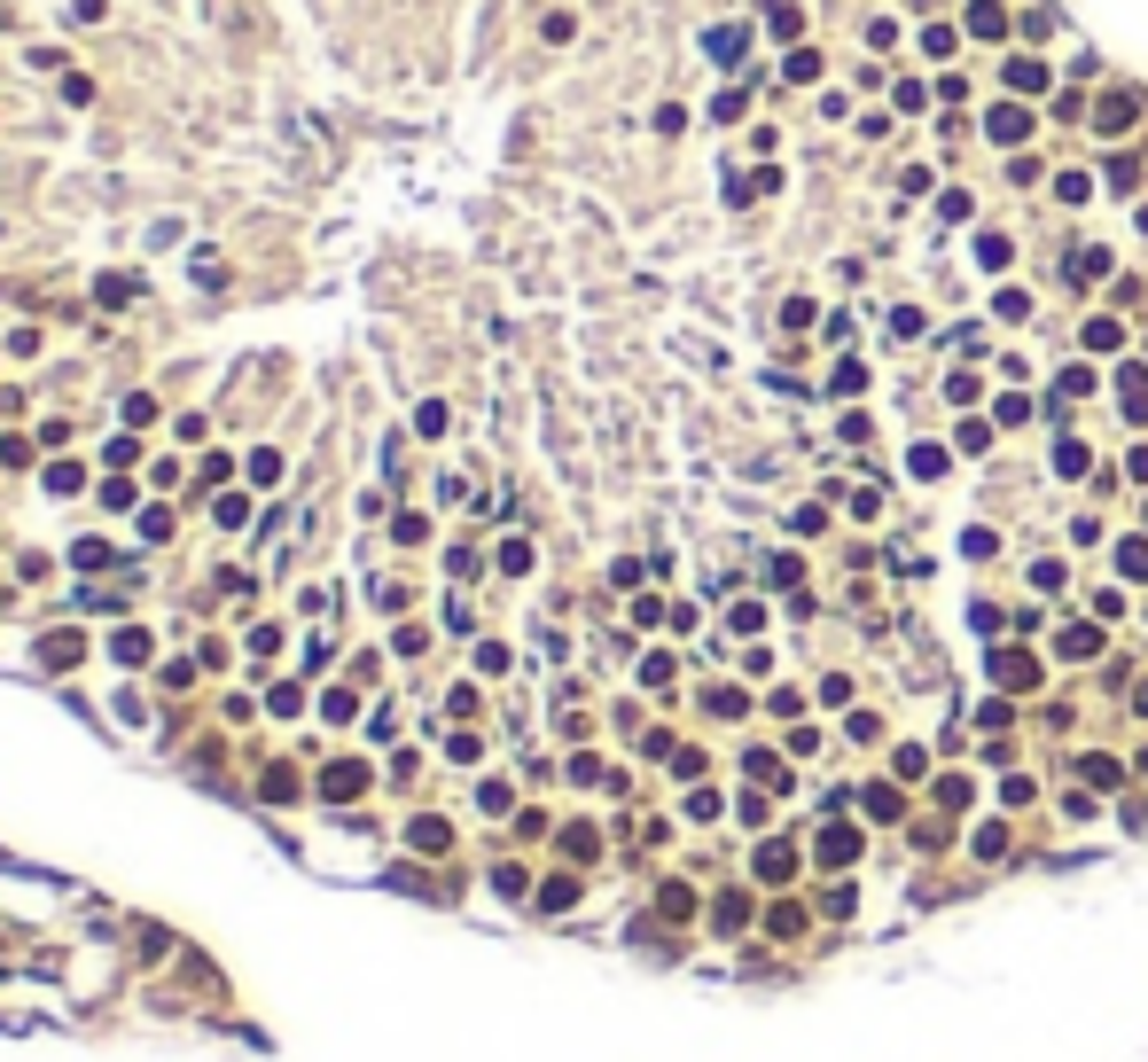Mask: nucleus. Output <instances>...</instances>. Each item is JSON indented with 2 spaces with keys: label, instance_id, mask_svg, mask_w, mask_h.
I'll return each instance as SVG.
<instances>
[{
  "label": "nucleus",
  "instance_id": "f257e3e1",
  "mask_svg": "<svg viewBox=\"0 0 1148 1062\" xmlns=\"http://www.w3.org/2000/svg\"><path fill=\"white\" fill-rule=\"evenodd\" d=\"M852 852H859L852 828H821V867H852Z\"/></svg>",
  "mask_w": 1148,
  "mask_h": 1062
},
{
  "label": "nucleus",
  "instance_id": "f03ea898",
  "mask_svg": "<svg viewBox=\"0 0 1148 1062\" xmlns=\"http://www.w3.org/2000/svg\"><path fill=\"white\" fill-rule=\"evenodd\" d=\"M993 672H1001L1008 687H1031V679H1039V664H1031V656H1008V649H1001V656H993Z\"/></svg>",
  "mask_w": 1148,
  "mask_h": 1062
},
{
  "label": "nucleus",
  "instance_id": "7ed1b4c3",
  "mask_svg": "<svg viewBox=\"0 0 1148 1062\" xmlns=\"http://www.w3.org/2000/svg\"><path fill=\"white\" fill-rule=\"evenodd\" d=\"M1008 87H1024V94H1039V87H1047V63H1031V56H1016V63H1008Z\"/></svg>",
  "mask_w": 1148,
  "mask_h": 1062
},
{
  "label": "nucleus",
  "instance_id": "20e7f679",
  "mask_svg": "<svg viewBox=\"0 0 1148 1062\" xmlns=\"http://www.w3.org/2000/svg\"><path fill=\"white\" fill-rule=\"evenodd\" d=\"M969 31H976V39H1001V31H1008V16L993 8V0H976V8H969Z\"/></svg>",
  "mask_w": 1148,
  "mask_h": 1062
},
{
  "label": "nucleus",
  "instance_id": "39448f33",
  "mask_svg": "<svg viewBox=\"0 0 1148 1062\" xmlns=\"http://www.w3.org/2000/svg\"><path fill=\"white\" fill-rule=\"evenodd\" d=\"M1055 649H1062V656H1093V649H1102V633H1093V625H1070Z\"/></svg>",
  "mask_w": 1148,
  "mask_h": 1062
},
{
  "label": "nucleus",
  "instance_id": "423d86ee",
  "mask_svg": "<svg viewBox=\"0 0 1148 1062\" xmlns=\"http://www.w3.org/2000/svg\"><path fill=\"white\" fill-rule=\"evenodd\" d=\"M1031 133V118L1024 110H993V141H1024Z\"/></svg>",
  "mask_w": 1148,
  "mask_h": 1062
},
{
  "label": "nucleus",
  "instance_id": "0eeeda50",
  "mask_svg": "<svg viewBox=\"0 0 1148 1062\" xmlns=\"http://www.w3.org/2000/svg\"><path fill=\"white\" fill-rule=\"evenodd\" d=\"M1118 570H1125V578H1148V539H1125V547H1118Z\"/></svg>",
  "mask_w": 1148,
  "mask_h": 1062
},
{
  "label": "nucleus",
  "instance_id": "6e6552de",
  "mask_svg": "<svg viewBox=\"0 0 1148 1062\" xmlns=\"http://www.w3.org/2000/svg\"><path fill=\"white\" fill-rule=\"evenodd\" d=\"M758 875H765V883H781V875H790V852H781V844H773V852H758Z\"/></svg>",
  "mask_w": 1148,
  "mask_h": 1062
},
{
  "label": "nucleus",
  "instance_id": "1a4fd4ad",
  "mask_svg": "<svg viewBox=\"0 0 1148 1062\" xmlns=\"http://www.w3.org/2000/svg\"><path fill=\"white\" fill-rule=\"evenodd\" d=\"M1133 125V102H1102V133H1125Z\"/></svg>",
  "mask_w": 1148,
  "mask_h": 1062
}]
</instances>
